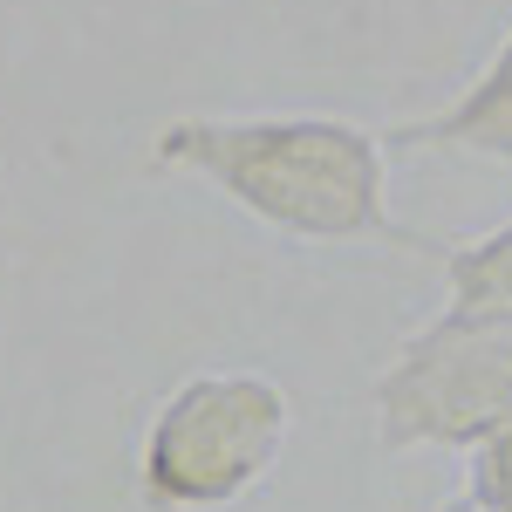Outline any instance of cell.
I'll return each mask as SVG.
<instances>
[{
	"mask_svg": "<svg viewBox=\"0 0 512 512\" xmlns=\"http://www.w3.org/2000/svg\"><path fill=\"white\" fill-rule=\"evenodd\" d=\"M151 158L205 178L267 233L315 246H410L444 253L437 239L396 226L390 212V144L349 117L267 110V117H178L158 130Z\"/></svg>",
	"mask_w": 512,
	"mask_h": 512,
	"instance_id": "obj_1",
	"label": "cell"
},
{
	"mask_svg": "<svg viewBox=\"0 0 512 512\" xmlns=\"http://www.w3.org/2000/svg\"><path fill=\"white\" fill-rule=\"evenodd\" d=\"M294 437V403L260 369H205L158 403L137 485L158 512H226L274 478Z\"/></svg>",
	"mask_w": 512,
	"mask_h": 512,
	"instance_id": "obj_2",
	"label": "cell"
},
{
	"mask_svg": "<svg viewBox=\"0 0 512 512\" xmlns=\"http://www.w3.org/2000/svg\"><path fill=\"white\" fill-rule=\"evenodd\" d=\"M512 424V315L444 308L376 376V431L390 451L485 444Z\"/></svg>",
	"mask_w": 512,
	"mask_h": 512,
	"instance_id": "obj_3",
	"label": "cell"
},
{
	"mask_svg": "<svg viewBox=\"0 0 512 512\" xmlns=\"http://www.w3.org/2000/svg\"><path fill=\"white\" fill-rule=\"evenodd\" d=\"M390 151H465V158L512 164V35L492 48V62L478 69L465 96H451L431 117H410L383 130Z\"/></svg>",
	"mask_w": 512,
	"mask_h": 512,
	"instance_id": "obj_4",
	"label": "cell"
},
{
	"mask_svg": "<svg viewBox=\"0 0 512 512\" xmlns=\"http://www.w3.org/2000/svg\"><path fill=\"white\" fill-rule=\"evenodd\" d=\"M444 274H451V308L512 315V226L472 239V246H444Z\"/></svg>",
	"mask_w": 512,
	"mask_h": 512,
	"instance_id": "obj_5",
	"label": "cell"
},
{
	"mask_svg": "<svg viewBox=\"0 0 512 512\" xmlns=\"http://www.w3.org/2000/svg\"><path fill=\"white\" fill-rule=\"evenodd\" d=\"M465 499L478 512H512V424L472 444V492Z\"/></svg>",
	"mask_w": 512,
	"mask_h": 512,
	"instance_id": "obj_6",
	"label": "cell"
},
{
	"mask_svg": "<svg viewBox=\"0 0 512 512\" xmlns=\"http://www.w3.org/2000/svg\"><path fill=\"white\" fill-rule=\"evenodd\" d=\"M444 512H478V506H472V499H451V506H444Z\"/></svg>",
	"mask_w": 512,
	"mask_h": 512,
	"instance_id": "obj_7",
	"label": "cell"
}]
</instances>
